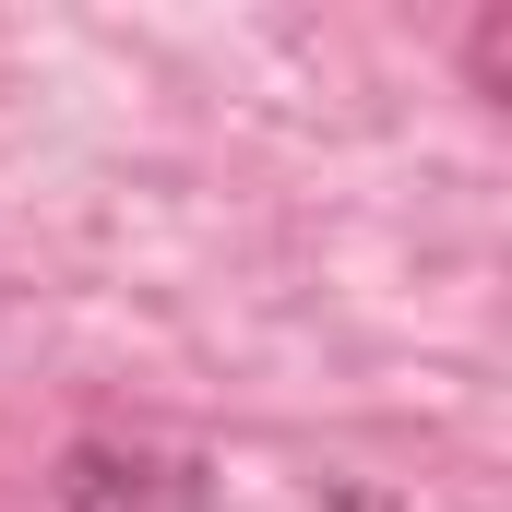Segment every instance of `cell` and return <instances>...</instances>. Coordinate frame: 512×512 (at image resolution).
<instances>
[{
	"label": "cell",
	"instance_id": "6da1fadb",
	"mask_svg": "<svg viewBox=\"0 0 512 512\" xmlns=\"http://www.w3.org/2000/svg\"><path fill=\"white\" fill-rule=\"evenodd\" d=\"M60 501L72 512H203L215 477L191 453H143V441H72L60 453Z\"/></svg>",
	"mask_w": 512,
	"mask_h": 512
}]
</instances>
